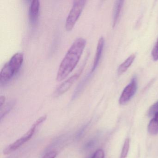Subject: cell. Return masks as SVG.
<instances>
[{
    "instance_id": "4fadbf2b",
    "label": "cell",
    "mask_w": 158,
    "mask_h": 158,
    "mask_svg": "<svg viewBox=\"0 0 158 158\" xmlns=\"http://www.w3.org/2000/svg\"><path fill=\"white\" fill-rule=\"evenodd\" d=\"M158 113V101L154 103L150 108L148 112L149 117L153 118Z\"/></svg>"
},
{
    "instance_id": "2e32d148",
    "label": "cell",
    "mask_w": 158,
    "mask_h": 158,
    "mask_svg": "<svg viewBox=\"0 0 158 158\" xmlns=\"http://www.w3.org/2000/svg\"><path fill=\"white\" fill-rule=\"evenodd\" d=\"M57 154L56 152L52 151L46 153L42 158H55L57 156Z\"/></svg>"
},
{
    "instance_id": "9c48e42d",
    "label": "cell",
    "mask_w": 158,
    "mask_h": 158,
    "mask_svg": "<svg viewBox=\"0 0 158 158\" xmlns=\"http://www.w3.org/2000/svg\"><path fill=\"white\" fill-rule=\"evenodd\" d=\"M123 1H117L115 2L113 10V26L114 27L118 22L120 16L121 10L123 5Z\"/></svg>"
},
{
    "instance_id": "ba28073f",
    "label": "cell",
    "mask_w": 158,
    "mask_h": 158,
    "mask_svg": "<svg viewBox=\"0 0 158 158\" xmlns=\"http://www.w3.org/2000/svg\"><path fill=\"white\" fill-rule=\"evenodd\" d=\"M104 46V39L103 37H101L99 40L98 42V46H97V50H96V55L93 62V66L91 69V73L94 72L96 68L98 67L99 63L100 60L102 55V51Z\"/></svg>"
},
{
    "instance_id": "52a82bcc",
    "label": "cell",
    "mask_w": 158,
    "mask_h": 158,
    "mask_svg": "<svg viewBox=\"0 0 158 158\" xmlns=\"http://www.w3.org/2000/svg\"><path fill=\"white\" fill-rule=\"evenodd\" d=\"M40 3L38 0L31 2L29 11V23L31 26H36L39 18Z\"/></svg>"
},
{
    "instance_id": "277c9868",
    "label": "cell",
    "mask_w": 158,
    "mask_h": 158,
    "mask_svg": "<svg viewBox=\"0 0 158 158\" xmlns=\"http://www.w3.org/2000/svg\"><path fill=\"white\" fill-rule=\"evenodd\" d=\"M85 3V0H77L73 2V7L65 22V27L66 31H71L73 28L84 10Z\"/></svg>"
},
{
    "instance_id": "5b68a950",
    "label": "cell",
    "mask_w": 158,
    "mask_h": 158,
    "mask_svg": "<svg viewBox=\"0 0 158 158\" xmlns=\"http://www.w3.org/2000/svg\"><path fill=\"white\" fill-rule=\"evenodd\" d=\"M137 89L136 78L133 77L129 84L125 88L119 99L121 105H124L127 103L135 95Z\"/></svg>"
},
{
    "instance_id": "5bb4252c",
    "label": "cell",
    "mask_w": 158,
    "mask_h": 158,
    "mask_svg": "<svg viewBox=\"0 0 158 158\" xmlns=\"http://www.w3.org/2000/svg\"><path fill=\"white\" fill-rule=\"evenodd\" d=\"M152 56L154 60H158V38L152 51Z\"/></svg>"
},
{
    "instance_id": "9a60e30c",
    "label": "cell",
    "mask_w": 158,
    "mask_h": 158,
    "mask_svg": "<svg viewBox=\"0 0 158 158\" xmlns=\"http://www.w3.org/2000/svg\"><path fill=\"white\" fill-rule=\"evenodd\" d=\"M104 152L102 149L97 150L93 154L91 158H104Z\"/></svg>"
},
{
    "instance_id": "30bf717a",
    "label": "cell",
    "mask_w": 158,
    "mask_h": 158,
    "mask_svg": "<svg viewBox=\"0 0 158 158\" xmlns=\"http://www.w3.org/2000/svg\"><path fill=\"white\" fill-rule=\"evenodd\" d=\"M148 131L151 135L158 134V113L150 122L148 126Z\"/></svg>"
},
{
    "instance_id": "6da1fadb",
    "label": "cell",
    "mask_w": 158,
    "mask_h": 158,
    "mask_svg": "<svg viewBox=\"0 0 158 158\" xmlns=\"http://www.w3.org/2000/svg\"><path fill=\"white\" fill-rule=\"evenodd\" d=\"M86 41L82 38L77 39L66 52L57 73V80L65 79L77 65L86 46Z\"/></svg>"
},
{
    "instance_id": "3957f363",
    "label": "cell",
    "mask_w": 158,
    "mask_h": 158,
    "mask_svg": "<svg viewBox=\"0 0 158 158\" xmlns=\"http://www.w3.org/2000/svg\"><path fill=\"white\" fill-rule=\"evenodd\" d=\"M47 119V116H42L39 118L34 124L32 127L29 129L28 131L23 135L22 137L17 139L15 142L11 144L8 146L7 148H5L3 150V153L4 154H9L19 148L22 145H23L26 142L28 141L32 137L33 135L35 132L37 127H38L42 123Z\"/></svg>"
},
{
    "instance_id": "7c38bea8",
    "label": "cell",
    "mask_w": 158,
    "mask_h": 158,
    "mask_svg": "<svg viewBox=\"0 0 158 158\" xmlns=\"http://www.w3.org/2000/svg\"><path fill=\"white\" fill-rule=\"evenodd\" d=\"M129 149V139H127L125 140L123 149L121 152L120 158H126L128 154V151Z\"/></svg>"
},
{
    "instance_id": "e0dca14e",
    "label": "cell",
    "mask_w": 158,
    "mask_h": 158,
    "mask_svg": "<svg viewBox=\"0 0 158 158\" xmlns=\"http://www.w3.org/2000/svg\"><path fill=\"white\" fill-rule=\"evenodd\" d=\"M5 102V98L4 96H1L0 97V107L2 108L3 105H4V102Z\"/></svg>"
},
{
    "instance_id": "7a4b0ae2",
    "label": "cell",
    "mask_w": 158,
    "mask_h": 158,
    "mask_svg": "<svg viewBox=\"0 0 158 158\" xmlns=\"http://www.w3.org/2000/svg\"><path fill=\"white\" fill-rule=\"evenodd\" d=\"M23 54L18 52L12 56L9 62L4 65L0 73V85H6L21 68L23 61Z\"/></svg>"
},
{
    "instance_id": "8992f818",
    "label": "cell",
    "mask_w": 158,
    "mask_h": 158,
    "mask_svg": "<svg viewBox=\"0 0 158 158\" xmlns=\"http://www.w3.org/2000/svg\"><path fill=\"white\" fill-rule=\"evenodd\" d=\"M82 71H83V69H80L75 74L73 75L68 78L66 81L63 82L57 89L56 91L54 92V96L55 97H58V96H60V95H62L63 94L66 92L73 85L74 83L78 79L79 77L80 76V74H81V73H82Z\"/></svg>"
},
{
    "instance_id": "8fae6325",
    "label": "cell",
    "mask_w": 158,
    "mask_h": 158,
    "mask_svg": "<svg viewBox=\"0 0 158 158\" xmlns=\"http://www.w3.org/2000/svg\"><path fill=\"white\" fill-rule=\"evenodd\" d=\"M135 56L134 54L131 55L129 56L123 63L121 65L119 66L118 69V73L121 74L125 72L128 68L130 67V65L132 64L134 60H135Z\"/></svg>"
}]
</instances>
